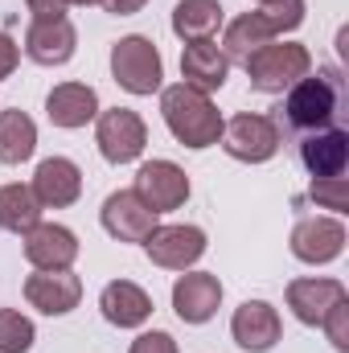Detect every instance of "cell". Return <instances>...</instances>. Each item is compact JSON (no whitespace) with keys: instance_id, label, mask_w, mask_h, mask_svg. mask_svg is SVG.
Returning <instances> with one entry per match:
<instances>
[{"instance_id":"9a60e30c","label":"cell","mask_w":349,"mask_h":353,"mask_svg":"<svg viewBox=\"0 0 349 353\" xmlns=\"http://www.w3.org/2000/svg\"><path fill=\"white\" fill-rule=\"evenodd\" d=\"M230 333H235V341H239L247 353H267L275 341H279L283 325H279V312H275L267 300H247V304L235 308Z\"/></svg>"},{"instance_id":"f1b7e54d","label":"cell","mask_w":349,"mask_h":353,"mask_svg":"<svg viewBox=\"0 0 349 353\" xmlns=\"http://www.w3.org/2000/svg\"><path fill=\"white\" fill-rule=\"evenodd\" d=\"M132 353H177V341L169 333L152 329V333H140V337L132 341Z\"/></svg>"},{"instance_id":"2e32d148","label":"cell","mask_w":349,"mask_h":353,"mask_svg":"<svg viewBox=\"0 0 349 353\" xmlns=\"http://www.w3.org/2000/svg\"><path fill=\"white\" fill-rule=\"evenodd\" d=\"M33 193H37L41 210H66V205H74L79 193H83V173H79V165L66 161V157L41 161L37 173H33Z\"/></svg>"},{"instance_id":"7a4b0ae2","label":"cell","mask_w":349,"mask_h":353,"mask_svg":"<svg viewBox=\"0 0 349 353\" xmlns=\"http://www.w3.org/2000/svg\"><path fill=\"white\" fill-rule=\"evenodd\" d=\"M161 115H165L169 132L177 136V144H185V148H210L222 136V115L210 103V94L185 87V83L165 87V94H161Z\"/></svg>"},{"instance_id":"83f0119b","label":"cell","mask_w":349,"mask_h":353,"mask_svg":"<svg viewBox=\"0 0 349 353\" xmlns=\"http://www.w3.org/2000/svg\"><path fill=\"white\" fill-rule=\"evenodd\" d=\"M321 329L329 333L333 350H337V353H349V300H341V304H333V308L325 312Z\"/></svg>"},{"instance_id":"277c9868","label":"cell","mask_w":349,"mask_h":353,"mask_svg":"<svg viewBox=\"0 0 349 353\" xmlns=\"http://www.w3.org/2000/svg\"><path fill=\"white\" fill-rule=\"evenodd\" d=\"M111 74L128 94H152V90H161V79H165L161 50L140 33L119 37L111 46Z\"/></svg>"},{"instance_id":"7c38bea8","label":"cell","mask_w":349,"mask_h":353,"mask_svg":"<svg viewBox=\"0 0 349 353\" xmlns=\"http://www.w3.org/2000/svg\"><path fill=\"white\" fill-rule=\"evenodd\" d=\"M25 259L37 271H66L79 259V239L58 222H37L33 230H25Z\"/></svg>"},{"instance_id":"f546056e","label":"cell","mask_w":349,"mask_h":353,"mask_svg":"<svg viewBox=\"0 0 349 353\" xmlns=\"http://www.w3.org/2000/svg\"><path fill=\"white\" fill-rule=\"evenodd\" d=\"M33 21H50V17H66V0H25Z\"/></svg>"},{"instance_id":"8992f818","label":"cell","mask_w":349,"mask_h":353,"mask_svg":"<svg viewBox=\"0 0 349 353\" xmlns=\"http://www.w3.org/2000/svg\"><path fill=\"white\" fill-rule=\"evenodd\" d=\"M94 144H99L103 161H111V165H132V161L144 152V144H148V128H144V119H140L136 111L111 107V111L99 115Z\"/></svg>"},{"instance_id":"44dd1931","label":"cell","mask_w":349,"mask_h":353,"mask_svg":"<svg viewBox=\"0 0 349 353\" xmlns=\"http://www.w3.org/2000/svg\"><path fill=\"white\" fill-rule=\"evenodd\" d=\"M99 308L103 316L115 325V329H140L148 316H152V300L144 288H136L132 279H111L99 296Z\"/></svg>"},{"instance_id":"ffe728a7","label":"cell","mask_w":349,"mask_h":353,"mask_svg":"<svg viewBox=\"0 0 349 353\" xmlns=\"http://www.w3.org/2000/svg\"><path fill=\"white\" fill-rule=\"evenodd\" d=\"M279 37V29H275V21L263 12V8H255V12H243V17H235L230 25H226V37H222V54H226V62H247L255 50H263L267 41H275Z\"/></svg>"},{"instance_id":"5b68a950","label":"cell","mask_w":349,"mask_h":353,"mask_svg":"<svg viewBox=\"0 0 349 353\" xmlns=\"http://www.w3.org/2000/svg\"><path fill=\"white\" fill-rule=\"evenodd\" d=\"M222 148L235 157V161H247V165H263L279 152V123L271 115H235V119H222Z\"/></svg>"},{"instance_id":"d4e9b609","label":"cell","mask_w":349,"mask_h":353,"mask_svg":"<svg viewBox=\"0 0 349 353\" xmlns=\"http://www.w3.org/2000/svg\"><path fill=\"white\" fill-rule=\"evenodd\" d=\"M37 148V123L25 111H0V161L21 165Z\"/></svg>"},{"instance_id":"6da1fadb","label":"cell","mask_w":349,"mask_h":353,"mask_svg":"<svg viewBox=\"0 0 349 353\" xmlns=\"http://www.w3.org/2000/svg\"><path fill=\"white\" fill-rule=\"evenodd\" d=\"M341 99H346V87H341V74L329 66V70H317V74H304L296 87L283 94V107H279V119L283 128L292 132H321V128H333L337 111H341Z\"/></svg>"},{"instance_id":"30bf717a","label":"cell","mask_w":349,"mask_h":353,"mask_svg":"<svg viewBox=\"0 0 349 353\" xmlns=\"http://www.w3.org/2000/svg\"><path fill=\"white\" fill-rule=\"evenodd\" d=\"M346 251V226L341 218H300L292 226V255L300 263H333Z\"/></svg>"},{"instance_id":"603a6c76","label":"cell","mask_w":349,"mask_h":353,"mask_svg":"<svg viewBox=\"0 0 349 353\" xmlns=\"http://www.w3.org/2000/svg\"><path fill=\"white\" fill-rule=\"evenodd\" d=\"M222 25L218 0H181L173 8V33L181 41H210Z\"/></svg>"},{"instance_id":"4316f807","label":"cell","mask_w":349,"mask_h":353,"mask_svg":"<svg viewBox=\"0 0 349 353\" xmlns=\"http://www.w3.org/2000/svg\"><path fill=\"white\" fill-rule=\"evenodd\" d=\"M308 197L321 205V210H333V214H346L349 210V176H317Z\"/></svg>"},{"instance_id":"9c48e42d","label":"cell","mask_w":349,"mask_h":353,"mask_svg":"<svg viewBox=\"0 0 349 353\" xmlns=\"http://www.w3.org/2000/svg\"><path fill=\"white\" fill-rule=\"evenodd\" d=\"M157 218L161 214H152L136 189H119L103 201V230L119 243H144L157 230Z\"/></svg>"},{"instance_id":"52a82bcc","label":"cell","mask_w":349,"mask_h":353,"mask_svg":"<svg viewBox=\"0 0 349 353\" xmlns=\"http://www.w3.org/2000/svg\"><path fill=\"white\" fill-rule=\"evenodd\" d=\"M144 251L165 271H189L206 255V230H197V226H157L144 239Z\"/></svg>"},{"instance_id":"836d02e7","label":"cell","mask_w":349,"mask_h":353,"mask_svg":"<svg viewBox=\"0 0 349 353\" xmlns=\"http://www.w3.org/2000/svg\"><path fill=\"white\" fill-rule=\"evenodd\" d=\"M259 4H267V0H259Z\"/></svg>"},{"instance_id":"1f68e13d","label":"cell","mask_w":349,"mask_h":353,"mask_svg":"<svg viewBox=\"0 0 349 353\" xmlns=\"http://www.w3.org/2000/svg\"><path fill=\"white\" fill-rule=\"evenodd\" d=\"M107 12H115V17H132V12H140L148 0H99Z\"/></svg>"},{"instance_id":"d6986e66","label":"cell","mask_w":349,"mask_h":353,"mask_svg":"<svg viewBox=\"0 0 349 353\" xmlns=\"http://www.w3.org/2000/svg\"><path fill=\"white\" fill-rule=\"evenodd\" d=\"M341 300H349V296H346V283H337V279H317V275H308V279H292V283H288V308H292L296 321H304V325H321L325 312H329L333 304H341Z\"/></svg>"},{"instance_id":"5bb4252c","label":"cell","mask_w":349,"mask_h":353,"mask_svg":"<svg viewBox=\"0 0 349 353\" xmlns=\"http://www.w3.org/2000/svg\"><path fill=\"white\" fill-rule=\"evenodd\" d=\"M74 25L70 17H50V21H33L25 29V54L37 62V66H62L74 58Z\"/></svg>"},{"instance_id":"cb8c5ba5","label":"cell","mask_w":349,"mask_h":353,"mask_svg":"<svg viewBox=\"0 0 349 353\" xmlns=\"http://www.w3.org/2000/svg\"><path fill=\"white\" fill-rule=\"evenodd\" d=\"M41 222V201L33 193V185H4L0 189V226L12 234H25Z\"/></svg>"},{"instance_id":"7402d4cb","label":"cell","mask_w":349,"mask_h":353,"mask_svg":"<svg viewBox=\"0 0 349 353\" xmlns=\"http://www.w3.org/2000/svg\"><path fill=\"white\" fill-rule=\"evenodd\" d=\"M46 115L54 128H87L99 115V94L87 83H62L46 94Z\"/></svg>"},{"instance_id":"4fadbf2b","label":"cell","mask_w":349,"mask_h":353,"mask_svg":"<svg viewBox=\"0 0 349 353\" xmlns=\"http://www.w3.org/2000/svg\"><path fill=\"white\" fill-rule=\"evenodd\" d=\"M222 304V283L210 271H185L173 283V312L185 325H206Z\"/></svg>"},{"instance_id":"3957f363","label":"cell","mask_w":349,"mask_h":353,"mask_svg":"<svg viewBox=\"0 0 349 353\" xmlns=\"http://www.w3.org/2000/svg\"><path fill=\"white\" fill-rule=\"evenodd\" d=\"M251 87L263 94H283L292 90L308 70H312V54L296 41H267L263 50H255L247 62H243Z\"/></svg>"},{"instance_id":"4dcf8cb0","label":"cell","mask_w":349,"mask_h":353,"mask_svg":"<svg viewBox=\"0 0 349 353\" xmlns=\"http://www.w3.org/2000/svg\"><path fill=\"white\" fill-rule=\"evenodd\" d=\"M17 62H21V54H17L12 37H8V33H0V79H8V74L17 70Z\"/></svg>"},{"instance_id":"d6a6232c","label":"cell","mask_w":349,"mask_h":353,"mask_svg":"<svg viewBox=\"0 0 349 353\" xmlns=\"http://www.w3.org/2000/svg\"><path fill=\"white\" fill-rule=\"evenodd\" d=\"M66 4H99V0H66Z\"/></svg>"},{"instance_id":"e0dca14e","label":"cell","mask_w":349,"mask_h":353,"mask_svg":"<svg viewBox=\"0 0 349 353\" xmlns=\"http://www.w3.org/2000/svg\"><path fill=\"white\" fill-rule=\"evenodd\" d=\"M226 74H230V62H226V54L218 50L214 37L210 41H185V50H181V79H185V87L214 94V90H222Z\"/></svg>"},{"instance_id":"484cf974","label":"cell","mask_w":349,"mask_h":353,"mask_svg":"<svg viewBox=\"0 0 349 353\" xmlns=\"http://www.w3.org/2000/svg\"><path fill=\"white\" fill-rule=\"evenodd\" d=\"M33 350V321L17 308H0V353H29Z\"/></svg>"},{"instance_id":"ba28073f","label":"cell","mask_w":349,"mask_h":353,"mask_svg":"<svg viewBox=\"0 0 349 353\" xmlns=\"http://www.w3.org/2000/svg\"><path fill=\"white\" fill-rule=\"evenodd\" d=\"M136 193H140V201L152 214H169V210H181L185 205L189 176H185V169H177L173 161H148L136 173Z\"/></svg>"},{"instance_id":"ac0fdd59","label":"cell","mask_w":349,"mask_h":353,"mask_svg":"<svg viewBox=\"0 0 349 353\" xmlns=\"http://www.w3.org/2000/svg\"><path fill=\"white\" fill-rule=\"evenodd\" d=\"M300 165L317 176H341L349 165V132L346 128H321L300 140Z\"/></svg>"},{"instance_id":"8fae6325","label":"cell","mask_w":349,"mask_h":353,"mask_svg":"<svg viewBox=\"0 0 349 353\" xmlns=\"http://www.w3.org/2000/svg\"><path fill=\"white\" fill-rule=\"evenodd\" d=\"M25 300L46 316H66L83 300V279L70 267L66 271H37L25 279Z\"/></svg>"}]
</instances>
